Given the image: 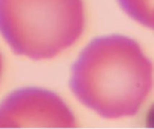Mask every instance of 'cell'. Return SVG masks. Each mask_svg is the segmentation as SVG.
Returning a JSON list of instances; mask_svg holds the SVG:
<instances>
[{
    "mask_svg": "<svg viewBox=\"0 0 154 129\" xmlns=\"http://www.w3.org/2000/svg\"><path fill=\"white\" fill-rule=\"evenodd\" d=\"M76 127L74 114L56 93L41 88H22L0 103V128Z\"/></svg>",
    "mask_w": 154,
    "mask_h": 129,
    "instance_id": "cell-3",
    "label": "cell"
},
{
    "mask_svg": "<svg viewBox=\"0 0 154 129\" xmlns=\"http://www.w3.org/2000/svg\"><path fill=\"white\" fill-rule=\"evenodd\" d=\"M70 87L77 99L105 118L138 113L152 89V62L132 38L93 39L72 67Z\"/></svg>",
    "mask_w": 154,
    "mask_h": 129,
    "instance_id": "cell-1",
    "label": "cell"
},
{
    "mask_svg": "<svg viewBox=\"0 0 154 129\" xmlns=\"http://www.w3.org/2000/svg\"><path fill=\"white\" fill-rule=\"evenodd\" d=\"M84 29L82 0H0V34L17 55L53 58Z\"/></svg>",
    "mask_w": 154,
    "mask_h": 129,
    "instance_id": "cell-2",
    "label": "cell"
},
{
    "mask_svg": "<svg viewBox=\"0 0 154 129\" xmlns=\"http://www.w3.org/2000/svg\"><path fill=\"white\" fill-rule=\"evenodd\" d=\"M122 9L143 26L153 28V0H118Z\"/></svg>",
    "mask_w": 154,
    "mask_h": 129,
    "instance_id": "cell-4",
    "label": "cell"
},
{
    "mask_svg": "<svg viewBox=\"0 0 154 129\" xmlns=\"http://www.w3.org/2000/svg\"><path fill=\"white\" fill-rule=\"evenodd\" d=\"M1 72H2V59H1V55H0V76H1Z\"/></svg>",
    "mask_w": 154,
    "mask_h": 129,
    "instance_id": "cell-5",
    "label": "cell"
}]
</instances>
